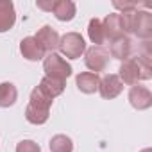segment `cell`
I'll return each mask as SVG.
<instances>
[{
    "label": "cell",
    "instance_id": "cell-7",
    "mask_svg": "<svg viewBox=\"0 0 152 152\" xmlns=\"http://www.w3.org/2000/svg\"><path fill=\"white\" fill-rule=\"evenodd\" d=\"M20 52H22V56L25 57V59H29V61H39V59H45V50H43V47L36 41V38L34 36H27V38H23L22 41H20Z\"/></svg>",
    "mask_w": 152,
    "mask_h": 152
},
{
    "label": "cell",
    "instance_id": "cell-17",
    "mask_svg": "<svg viewBox=\"0 0 152 152\" xmlns=\"http://www.w3.org/2000/svg\"><path fill=\"white\" fill-rule=\"evenodd\" d=\"M88 36H90V39H91V43L95 47H102V43L106 41L102 20H99V18H91L90 20V23H88Z\"/></svg>",
    "mask_w": 152,
    "mask_h": 152
},
{
    "label": "cell",
    "instance_id": "cell-13",
    "mask_svg": "<svg viewBox=\"0 0 152 152\" xmlns=\"http://www.w3.org/2000/svg\"><path fill=\"white\" fill-rule=\"evenodd\" d=\"M132 34H136L141 39H148L152 36V15L148 11H140L138 9V18Z\"/></svg>",
    "mask_w": 152,
    "mask_h": 152
},
{
    "label": "cell",
    "instance_id": "cell-4",
    "mask_svg": "<svg viewBox=\"0 0 152 152\" xmlns=\"http://www.w3.org/2000/svg\"><path fill=\"white\" fill-rule=\"evenodd\" d=\"M122 90H124V84H122V81H120V77L116 73L104 75L100 79V83H99V91H100L102 99H107V100L118 97L122 93Z\"/></svg>",
    "mask_w": 152,
    "mask_h": 152
},
{
    "label": "cell",
    "instance_id": "cell-3",
    "mask_svg": "<svg viewBox=\"0 0 152 152\" xmlns=\"http://www.w3.org/2000/svg\"><path fill=\"white\" fill-rule=\"evenodd\" d=\"M109 52L104 48V47H90L86 48L84 52V63L86 66L91 70V73H99V72H104L109 64Z\"/></svg>",
    "mask_w": 152,
    "mask_h": 152
},
{
    "label": "cell",
    "instance_id": "cell-12",
    "mask_svg": "<svg viewBox=\"0 0 152 152\" xmlns=\"http://www.w3.org/2000/svg\"><path fill=\"white\" fill-rule=\"evenodd\" d=\"M99 83H100L99 73H91V72H83L75 77V84H77L79 91L88 93V95L99 91Z\"/></svg>",
    "mask_w": 152,
    "mask_h": 152
},
{
    "label": "cell",
    "instance_id": "cell-24",
    "mask_svg": "<svg viewBox=\"0 0 152 152\" xmlns=\"http://www.w3.org/2000/svg\"><path fill=\"white\" fill-rule=\"evenodd\" d=\"M54 4L56 2H52V0H50V2H43V0H38V2H36V6L39 9H43V11H52L54 9Z\"/></svg>",
    "mask_w": 152,
    "mask_h": 152
},
{
    "label": "cell",
    "instance_id": "cell-21",
    "mask_svg": "<svg viewBox=\"0 0 152 152\" xmlns=\"http://www.w3.org/2000/svg\"><path fill=\"white\" fill-rule=\"evenodd\" d=\"M48 116H50V111L36 109V107H32V106H27V109H25V118H27V122H31V124H34V125H43V124L48 120Z\"/></svg>",
    "mask_w": 152,
    "mask_h": 152
},
{
    "label": "cell",
    "instance_id": "cell-22",
    "mask_svg": "<svg viewBox=\"0 0 152 152\" xmlns=\"http://www.w3.org/2000/svg\"><path fill=\"white\" fill-rule=\"evenodd\" d=\"M138 66H140V81H147L152 77V66H150V56L140 54L138 57Z\"/></svg>",
    "mask_w": 152,
    "mask_h": 152
},
{
    "label": "cell",
    "instance_id": "cell-20",
    "mask_svg": "<svg viewBox=\"0 0 152 152\" xmlns=\"http://www.w3.org/2000/svg\"><path fill=\"white\" fill-rule=\"evenodd\" d=\"M136 18H138V7H132V9H125L120 13V20H122V29H124V34H132L134 31V25H136Z\"/></svg>",
    "mask_w": 152,
    "mask_h": 152
},
{
    "label": "cell",
    "instance_id": "cell-11",
    "mask_svg": "<svg viewBox=\"0 0 152 152\" xmlns=\"http://www.w3.org/2000/svg\"><path fill=\"white\" fill-rule=\"evenodd\" d=\"M102 27H104V34H106V39L109 38L111 41L120 38V36H125L124 34V29H122V20H120V13H111L107 15L104 20H102Z\"/></svg>",
    "mask_w": 152,
    "mask_h": 152
},
{
    "label": "cell",
    "instance_id": "cell-14",
    "mask_svg": "<svg viewBox=\"0 0 152 152\" xmlns=\"http://www.w3.org/2000/svg\"><path fill=\"white\" fill-rule=\"evenodd\" d=\"M54 16L59 20V22H70L75 18V13H77V7L72 0H57L54 4V9H52Z\"/></svg>",
    "mask_w": 152,
    "mask_h": 152
},
{
    "label": "cell",
    "instance_id": "cell-8",
    "mask_svg": "<svg viewBox=\"0 0 152 152\" xmlns=\"http://www.w3.org/2000/svg\"><path fill=\"white\" fill-rule=\"evenodd\" d=\"M34 38H36V41L43 47V50H45V52H48V54H50V52H54V50L59 47V34H57L50 25L41 27Z\"/></svg>",
    "mask_w": 152,
    "mask_h": 152
},
{
    "label": "cell",
    "instance_id": "cell-10",
    "mask_svg": "<svg viewBox=\"0 0 152 152\" xmlns=\"http://www.w3.org/2000/svg\"><path fill=\"white\" fill-rule=\"evenodd\" d=\"M16 22V11L11 0H0V32H7Z\"/></svg>",
    "mask_w": 152,
    "mask_h": 152
},
{
    "label": "cell",
    "instance_id": "cell-23",
    "mask_svg": "<svg viewBox=\"0 0 152 152\" xmlns=\"http://www.w3.org/2000/svg\"><path fill=\"white\" fill-rule=\"evenodd\" d=\"M16 152H41L39 145L32 140H23L16 145Z\"/></svg>",
    "mask_w": 152,
    "mask_h": 152
},
{
    "label": "cell",
    "instance_id": "cell-15",
    "mask_svg": "<svg viewBox=\"0 0 152 152\" xmlns=\"http://www.w3.org/2000/svg\"><path fill=\"white\" fill-rule=\"evenodd\" d=\"M18 99V90L13 83H0V107H11Z\"/></svg>",
    "mask_w": 152,
    "mask_h": 152
},
{
    "label": "cell",
    "instance_id": "cell-9",
    "mask_svg": "<svg viewBox=\"0 0 152 152\" xmlns=\"http://www.w3.org/2000/svg\"><path fill=\"white\" fill-rule=\"evenodd\" d=\"M131 52H132V41L129 39V36H120L113 39L109 45V56L115 59L127 61L131 57Z\"/></svg>",
    "mask_w": 152,
    "mask_h": 152
},
{
    "label": "cell",
    "instance_id": "cell-25",
    "mask_svg": "<svg viewBox=\"0 0 152 152\" xmlns=\"http://www.w3.org/2000/svg\"><path fill=\"white\" fill-rule=\"evenodd\" d=\"M140 152H152V148H143V150H140Z\"/></svg>",
    "mask_w": 152,
    "mask_h": 152
},
{
    "label": "cell",
    "instance_id": "cell-19",
    "mask_svg": "<svg viewBox=\"0 0 152 152\" xmlns=\"http://www.w3.org/2000/svg\"><path fill=\"white\" fill-rule=\"evenodd\" d=\"M50 152H73V141L66 134H56L50 140Z\"/></svg>",
    "mask_w": 152,
    "mask_h": 152
},
{
    "label": "cell",
    "instance_id": "cell-5",
    "mask_svg": "<svg viewBox=\"0 0 152 152\" xmlns=\"http://www.w3.org/2000/svg\"><path fill=\"white\" fill-rule=\"evenodd\" d=\"M118 77L122 81V84L127 86H136L140 81V66H138V59L136 57H129L127 61H122V66L118 70Z\"/></svg>",
    "mask_w": 152,
    "mask_h": 152
},
{
    "label": "cell",
    "instance_id": "cell-18",
    "mask_svg": "<svg viewBox=\"0 0 152 152\" xmlns=\"http://www.w3.org/2000/svg\"><path fill=\"white\" fill-rule=\"evenodd\" d=\"M64 86H66V84H64L63 81H56V79H50V77H43L38 88L43 90V91L54 100L56 97H59V95L64 91Z\"/></svg>",
    "mask_w": 152,
    "mask_h": 152
},
{
    "label": "cell",
    "instance_id": "cell-6",
    "mask_svg": "<svg viewBox=\"0 0 152 152\" xmlns=\"http://www.w3.org/2000/svg\"><path fill=\"white\" fill-rule=\"evenodd\" d=\"M129 102L134 109L138 111H145L152 106V93L145 88V86H132L129 90Z\"/></svg>",
    "mask_w": 152,
    "mask_h": 152
},
{
    "label": "cell",
    "instance_id": "cell-16",
    "mask_svg": "<svg viewBox=\"0 0 152 152\" xmlns=\"http://www.w3.org/2000/svg\"><path fill=\"white\" fill-rule=\"evenodd\" d=\"M52 99L43 91L39 90L38 86L31 91V99H29V106L36 107V109H43V111H50V106H52Z\"/></svg>",
    "mask_w": 152,
    "mask_h": 152
},
{
    "label": "cell",
    "instance_id": "cell-2",
    "mask_svg": "<svg viewBox=\"0 0 152 152\" xmlns=\"http://www.w3.org/2000/svg\"><path fill=\"white\" fill-rule=\"evenodd\" d=\"M57 48L68 59H79L86 52V43H84V38L79 32H66L63 38H59V47Z\"/></svg>",
    "mask_w": 152,
    "mask_h": 152
},
{
    "label": "cell",
    "instance_id": "cell-1",
    "mask_svg": "<svg viewBox=\"0 0 152 152\" xmlns=\"http://www.w3.org/2000/svg\"><path fill=\"white\" fill-rule=\"evenodd\" d=\"M43 70H45V77L56 79V81H66L72 75V66L56 52H50L48 56H45L43 59Z\"/></svg>",
    "mask_w": 152,
    "mask_h": 152
}]
</instances>
